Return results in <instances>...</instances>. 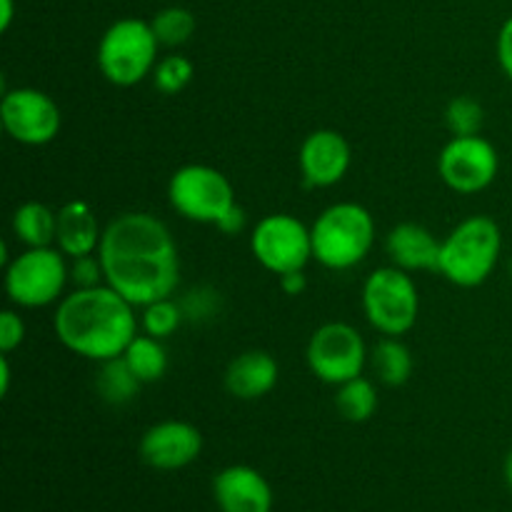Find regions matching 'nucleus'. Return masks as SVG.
<instances>
[{
  "label": "nucleus",
  "instance_id": "nucleus-32",
  "mask_svg": "<svg viewBox=\"0 0 512 512\" xmlns=\"http://www.w3.org/2000/svg\"><path fill=\"white\" fill-rule=\"evenodd\" d=\"M245 223H248V218H245L243 205L235 203L233 208H230L228 213H225L223 218H220V223L215 225V228H218L220 233H223V235H228V238H233V235L243 233V230H245Z\"/></svg>",
  "mask_w": 512,
  "mask_h": 512
},
{
  "label": "nucleus",
  "instance_id": "nucleus-36",
  "mask_svg": "<svg viewBox=\"0 0 512 512\" xmlns=\"http://www.w3.org/2000/svg\"><path fill=\"white\" fill-rule=\"evenodd\" d=\"M503 475H505V483H508L510 493H512V450L505 455V463H503Z\"/></svg>",
  "mask_w": 512,
  "mask_h": 512
},
{
  "label": "nucleus",
  "instance_id": "nucleus-34",
  "mask_svg": "<svg viewBox=\"0 0 512 512\" xmlns=\"http://www.w3.org/2000/svg\"><path fill=\"white\" fill-rule=\"evenodd\" d=\"M15 18V0H0V30L8 33Z\"/></svg>",
  "mask_w": 512,
  "mask_h": 512
},
{
  "label": "nucleus",
  "instance_id": "nucleus-31",
  "mask_svg": "<svg viewBox=\"0 0 512 512\" xmlns=\"http://www.w3.org/2000/svg\"><path fill=\"white\" fill-rule=\"evenodd\" d=\"M495 53H498L500 70L505 73V78L512 83V15L500 25L498 30V43H495Z\"/></svg>",
  "mask_w": 512,
  "mask_h": 512
},
{
  "label": "nucleus",
  "instance_id": "nucleus-1",
  "mask_svg": "<svg viewBox=\"0 0 512 512\" xmlns=\"http://www.w3.org/2000/svg\"><path fill=\"white\" fill-rule=\"evenodd\" d=\"M98 258L105 283L143 308L153 300L175 298L180 285V253L168 225L153 213H123L103 230Z\"/></svg>",
  "mask_w": 512,
  "mask_h": 512
},
{
  "label": "nucleus",
  "instance_id": "nucleus-16",
  "mask_svg": "<svg viewBox=\"0 0 512 512\" xmlns=\"http://www.w3.org/2000/svg\"><path fill=\"white\" fill-rule=\"evenodd\" d=\"M440 245L443 240L435 238L433 230L420 223H398L385 238V253L390 265L405 270V273H438L440 268Z\"/></svg>",
  "mask_w": 512,
  "mask_h": 512
},
{
  "label": "nucleus",
  "instance_id": "nucleus-20",
  "mask_svg": "<svg viewBox=\"0 0 512 512\" xmlns=\"http://www.w3.org/2000/svg\"><path fill=\"white\" fill-rule=\"evenodd\" d=\"M368 363L373 368L375 378L383 385H388V388L405 385L413 378L415 370V360L408 345L400 338H388V335H383V340L373 345Z\"/></svg>",
  "mask_w": 512,
  "mask_h": 512
},
{
  "label": "nucleus",
  "instance_id": "nucleus-17",
  "mask_svg": "<svg viewBox=\"0 0 512 512\" xmlns=\"http://www.w3.org/2000/svg\"><path fill=\"white\" fill-rule=\"evenodd\" d=\"M280 380V365L268 350H245L235 355L223 375V385L235 400H260L273 393Z\"/></svg>",
  "mask_w": 512,
  "mask_h": 512
},
{
  "label": "nucleus",
  "instance_id": "nucleus-15",
  "mask_svg": "<svg viewBox=\"0 0 512 512\" xmlns=\"http://www.w3.org/2000/svg\"><path fill=\"white\" fill-rule=\"evenodd\" d=\"M213 500L220 512H273V488L253 465H228L213 478Z\"/></svg>",
  "mask_w": 512,
  "mask_h": 512
},
{
  "label": "nucleus",
  "instance_id": "nucleus-12",
  "mask_svg": "<svg viewBox=\"0 0 512 512\" xmlns=\"http://www.w3.org/2000/svg\"><path fill=\"white\" fill-rule=\"evenodd\" d=\"M500 155L483 135L450 138L438 155V175L453 193L475 195L495 183Z\"/></svg>",
  "mask_w": 512,
  "mask_h": 512
},
{
  "label": "nucleus",
  "instance_id": "nucleus-9",
  "mask_svg": "<svg viewBox=\"0 0 512 512\" xmlns=\"http://www.w3.org/2000/svg\"><path fill=\"white\" fill-rule=\"evenodd\" d=\"M305 360H308L310 373L320 383L338 388V385L363 375L370 360V350L358 328L333 320V323H323L313 330L308 348H305Z\"/></svg>",
  "mask_w": 512,
  "mask_h": 512
},
{
  "label": "nucleus",
  "instance_id": "nucleus-26",
  "mask_svg": "<svg viewBox=\"0 0 512 512\" xmlns=\"http://www.w3.org/2000/svg\"><path fill=\"white\" fill-rule=\"evenodd\" d=\"M485 125V108L480 100L470 98V95H455L445 108V128L450 130L453 138H463V135H480Z\"/></svg>",
  "mask_w": 512,
  "mask_h": 512
},
{
  "label": "nucleus",
  "instance_id": "nucleus-27",
  "mask_svg": "<svg viewBox=\"0 0 512 512\" xmlns=\"http://www.w3.org/2000/svg\"><path fill=\"white\" fill-rule=\"evenodd\" d=\"M195 75V65L190 63V58L180 53H170L165 58L158 60L153 70V85L163 95H178L183 93L190 85Z\"/></svg>",
  "mask_w": 512,
  "mask_h": 512
},
{
  "label": "nucleus",
  "instance_id": "nucleus-13",
  "mask_svg": "<svg viewBox=\"0 0 512 512\" xmlns=\"http://www.w3.org/2000/svg\"><path fill=\"white\" fill-rule=\"evenodd\" d=\"M203 433L193 423L185 420H160L150 425L143 433L138 445L140 460L160 473H175L195 460L203 453Z\"/></svg>",
  "mask_w": 512,
  "mask_h": 512
},
{
  "label": "nucleus",
  "instance_id": "nucleus-4",
  "mask_svg": "<svg viewBox=\"0 0 512 512\" xmlns=\"http://www.w3.org/2000/svg\"><path fill=\"white\" fill-rule=\"evenodd\" d=\"M313 260L328 270H353L375 245V220L360 203H333L310 225Z\"/></svg>",
  "mask_w": 512,
  "mask_h": 512
},
{
  "label": "nucleus",
  "instance_id": "nucleus-11",
  "mask_svg": "<svg viewBox=\"0 0 512 512\" xmlns=\"http://www.w3.org/2000/svg\"><path fill=\"white\" fill-rule=\"evenodd\" d=\"M0 123L20 145L40 148L53 143L63 128L60 105L38 88L5 90L0 98Z\"/></svg>",
  "mask_w": 512,
  "mask_h": 512
},
{
  "label": "nucleus",
  "instance_id": "nucleus-6",
  "mask_svg": "<svg viewBox=\"0 0 512 512\" xmlns=\"http://www.w3.org/2000/svg\"><path fill=\"white\" fill-rule=\"evenodd\" d=\"M70 283V260L55 245L25 248L5 263V295L15 308H45L65 298Z\"/></svg>",
  "mask_w": 512,
  "mask_h": 512
},
{
  "label": "nucleus",
  "instance_id": "nucleus-21",
  "mask_svg": "<svg viewBox=\"0 0 512 512\" xmlns=\"http://www.w3.org/2000/svg\"><path fill=\"white\" fill-rule=\"evenodd\" d=\"M140 383L138 375L130 370V365L125 363L123 355L118 358H110L98 363V373H95V390H98L100 400H105L108 405H128L138 398Z\"/></svg>",
  "mask_w": 512,
  "mask_h": 512
},
{
  "label": "nucleus",
  "instance_id": "nucleus-14",
  "mask_svg": "<svg viewBox=\"0 0 512 512\" xmlns=\"http://www.w3.org/2000/svg\"><path fill=\"white\" fill-rule=\"evenodd\" d=\"M350 163L353 150L340 130L318 128L300 143L298 165L308 188H333L348 175Z\"/></svg>",
  "mask_w": 512,
  "mask_h": 512
},
{
  "label": "nucleus",
  "instance_id": "nucleus-29",
  "mask_svg": "<svg viewBox=\"0 0 512 512\" xmlns=\"http://www.w3.org/2000/svg\"><path fill=\"white\" fill-rule=\"evenodd\" d=\"M180 305H183L185 320L200 323V320H208L218 313V293L213 288H193L180 300Z\"/></svg>",
  "mask_w": 512,
  "mask_h": 512
},
{
  "label": "nucleus",
  "instance_id": "nucleus-30",
  "mask_svg": "<svg viewBox=\"0 0 512 512\" xmlns=\"http://www.w3.org/2000/svg\"><path fill=\"white\" fill-rule=\"evenodd\" d=\"M25 340V320L20 318L18 310L5 308L0 313V353L10 355L18 350Z\"/></svg>",
  "mask_w": 512,
  "mask_h": 512
},
{
  "label": "nucleus",
  "instance_id": "nucleus-2",
  "mask_svg": "<svg viewBox=\"0 0 512 512\" xmlns=\"http://www.w3.org/2000/svg\"><path fill=\"white\" fill-rule=\"evenodd\" d=\"M55 338L65 350L93 363L118 358L140 333L135 305L108 283L75 288L58 303L53 315Z\"/></svg>",
  "mask_w": 512,
  "mask_h": 512
},
{
  "label": "nucleus",
  "instance_id": "nucleus-28",
  "mask_svg": "<svg viewBox=\"0 0 512 512\" xmlns=\"http://www.w3.org/2000/svg\"><path fill=\"white\" fill-rule=\"evenodd\" d=\"M70 283L80 290L98 288V285L105 283V270H103V263H100L98 253L70 260Z\"/></svg>",
  "mask_w": 512,
  "mask_h": 512
},
{
  "label": "nucleus",
  "instance_id": "nucleus-22",
  "mask_svg": "<svg viewBox=\"0 0 512 512\" xmlns=\"http://www.w3.org/2000/svg\"><path fill=\"white\" fill-rule=\"evenodd\" d=\"M123 358L143 385L158 383L165 375V370H168V350H165L163 340L153 338V335L143 333V330L130 340Z\"/></svg>",
  "mask_w": 512,
  "mask_h": 512
},
{
  "label": "nucleus",
  "instance_id": "nucleus-24",
  "mask_svg": "<svg viewBox=\"0 0 512 512\" xmlns=\"http://www.w3.org/2000/svg\"><path fill=\"white\" fill-rule=\"evenodd\" d=\"M150 25H153L160 48H180L195 35L198 20H195L193 10L183 8V5H168L153 15Z\"/></svg>",
  "mask_w": 512,
  "mask_h": 512
},
{
  "label": "nucleus",
  "instance_id": "nucleus-19",
  "mask_svg": "<svg viewBox=\"0 0 512 512\" xmlns=\"http://www.w3.org/2000/svg\"><path fill=\"white\" fill-rule=\"evenodd\" d=\"M15 240L25 248H48L55 245V233H58V210L48 208L38 200H28L20 205L10 220Z\"/></svg>",
  "mask_w": 512,
  "mask_h": 512
},
{
  "label": "nucleus",
  "instance_id": "nucleus-25",
  "mask_svg": "<svg viewBox=\"0 0 512 512\" xmlns=\"http://www.w3.org/2000/svg\"><path fill=\"white\" fill-rule=\"evenodd\" d=\"M185 323V313L180 300L163 298L140 308V330L158 340H168L170 335L178 333L180 325Z\"/></svg>",
  "mask_w": 512,
  "mask_h": 512
},
{
  "label": "nucleus",
  "instance_id": "nucleus-33",
  "mask_svg": "<svg viewBox=\"0 0 512 512\" xmlns=\"http://www.w3.org/2000/svg\"><path fill=\"white\" fill-rule=\"evenodd\" d=\"M280 288L285 295H303L308 288V278H305V270H293V273L280 275Z\"/></svg>",
  "mask_w": 512,
  "mask_h": 512
},
{
  "label": "nucleus",
  "instance_id": "nucleus-23",
  "mask_svg": "<svg viewBox=\"0 0 512 512\" xmlns=\"http://www.w3.org/2000/svg\"><path fill=\"white\" fill-rule=\"evenodd\" d=\"M378 405V388H375L373 380H368L365 375H358V378L338 385L335 408H338V413L343 415L348 423H368V420L378 413Z\"/></svg>",
  "mask_w": 512,
  "mask_h": 512
},
{
  "label": "nucleus",
  "instance_id": "nucleus-10",
  "mask_svg": "<svg viewBox=\"0 0 512 512\" xmlns=\"http://www.w3.org/2000/svg\"><path fill=\"white\" fill-rule=\"evenodd\" d=\"M250 253L268 273L285 275L305 270L313 260L310 225L290 213H270L250 233Z\"/></svg>",
  "mask_w": 512,
  "mask_h": 512
},
{
  "label": "nucleus",
  "instance_id": "nucleus-18",
  "mask_svg": "<svg viewBox=\"0 0 512 512\" xmlns=\"http://www.w3.org/2000/svg\"><path fill=\"white\" fill-rule=\"evenodd\" d=\"M103 230L95 210L85 200H68L58 210V233L55 248L68 260L98 253Z\"/></svg>",
  "mask_w": 512,
  "mask_h": 512
},
{
  "label": "nucleus",
  "instance_id": "nucleus-35",
  "mask_svg": "<svg viewBox=\"0 0 512 512\" xmlns=\"http://www.w3.org/2000/svg\"><path fill=\"white\" fill-rule=\"evenodd\" d=\"M10 360H8V355H0V398H5V395H8V390H10Z\"/></svg>",
  "mask_w": 512,
  "mask_h": 512
},
{
  "label": "nucleus",
  "instance_id": "nucleus-3",
  "mask_svg": "<svg viewBox=\"0 0 512 512\" xmlns=\"http://www.w3.org/2000/svg\"><path fill=\"white\" fill-rule=\"evenodd\" d=\"M500 253V225L490 215H470L443 238L438 273L458 288H478L498 268Z\"/></svg>",
  "mask_w": 512,
  "mask_h": 512
},
{
  "label": "nucleus",
  "instance_id": "nucleus-8",
  "mask_svg": "<svg viewBox=\"0 0 512 512\" xmlns=\"http://www.w3.org/2000/svg\"><path fill=\"white\" fill-rule=\"evenodd\" d=\"M168 203L180 218L190 223L218 225L238 200L233 183L223 170L205 163H188L170 175Z\"/></svg>",
  "mask_w": 512,
  "mask_h": 512
},
{
  "label": "nucleus",
  "instance_id": "nucleus-7",
  "mask_svg": "<svg viewBox=\"0 0 512 512\" xmlns=\"http://www.w3.org/2000/svg\"><path fill=\"white\" fill-rule=\"evenodd\" d=\"M363 313L368 323L388 338L410 333L420 315V293L413 273L385 265L363 283Z\"/></svg>",
  "mask_w": 512,
  "mask_h": 512
},
{
  "label": "nucleus",
  "instance_id": "nucleus-5",
  "mask_svg": "<svg viewBox=\"0 0 512 512\" xmlns=\"http://www.w3.org/2000/svg\"><path fill=\"white\" fill-rule=\"evenodd\" d=\"M160 43L150 20L120 18L103 33L98 43V68L108 83L133 88L153 75L160 60Z\"/></svg>",
  "mask_w": 512,
  "mask_h": 512
}]
</instances>
